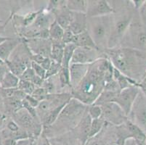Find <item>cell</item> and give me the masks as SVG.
<instances>
[{"label": "cell", "instance_id": "obj_1", "mask_svg": "<svg viewBox=\"0 0 146 145\" xmlns=\"http://www.w3.org/2000/svg\"><path fill=\"white\" fill-rule=\"evenodd\" d=\"M113 67L108 58H103L90 64L88 71L81 83L71 91L72 97L86 105L95 103L105 89L106 75Z\"/></svg>", "mask_w": 146, "mask_h": 145}, {"label": "cell", "instance_id": "obj_2", "mask_svg": "<svg viewBox=\"0 0 146 145\" xmlns=\"http://www.w3.org/2000/svg\"><path fill=\"white\" fill-rule=\"evenodd\" d=\"M113 66L123 75L134 80L143 79L146 73L145 58L143 52L125 47L107 49L104 52Z\"/></svg>", "mask_w": 146, "mask_h": 145}, {"label": "cell", "instance_id": "obj_3", "mask_svg": "<svg viewBox=\"0 0 146 145\" xmlns=\"http://www.w3.org/2000/svg\"><path fill=\"white\" fill-rule=\"evenodd\" d=\"M112 15L87 18V30L100 51L108 49L111 32Z\"/></svg>", "mask_w": 146, "mask_h": 145}, {"label": "cell", "instance_id": "obj_4", "mask_svg": "<svg viewBox=\"0 0 146 145\" xmlns=\"http://www.w3.org/2000/svg\"><path fill=\"white\" fill-rule=\"evenodd\" d=\"M87 106L78 99L71 97L61 110L56 121L48 128H55L59 126L60 128H63L65 131L67 128L74 129L88 110Z\"/></svg>", "mask_w": 146, "mask_h": 145}, {"label": "cell", "instance_id": "obj_5", "mask_svg": "<svg viewBox=\"0 0 146 145\" xmlns=\"http://www.w3.org/2000/svg\"><path fill=\"white\" fill-rule=\"evenodd\" d=\"M134 15L128 7H123L112 14V25L108 49L119 47L122 38L133 21Z\"/></svg>", "mask_w": 146, "mask_h": 145}, {"label": "cell", "instance_id": "obj_6", "mask_svg": "<svg viewBox=\"0 0 146 145\" xmlns=\"http://www.w3.org/2000/svg\"><path fill=\"white\" fill-rule=\"evenodd\" d=\"M119 47L131 48L138 51H146V28L133 21L122 38Z\"/></svg>", "mask_w": 146, "mask_h": 145}, {"label": "cell", "instance_id": "obj_7", "mask_svg": "<svg viewBox=\"0 0 146 145\" xmlns=\"http://www.w3.org/2000/svg\"><path fill=\"white\" fill-rule=\"evenodd\" d=\"M72 96L68 93H60V94H48L47 98L39 102V105L36 107V113L41 123L46 115L53 110L66 105Z\"/></svg>", "mask_w": 146, "mask_h": 145}, {"label": "cell", "instance_id": "obj_8", "mask_svg": "<svg viewBox=\"0 0 146 145\" xmlns=\"http://www.w3.org/2000/svg\"><path fill=\"white\" fill-rule=\"evenodd\" d=\"M13 121L23 130H24L26 133L29 132V136L40 135L43 127L40 120L34 118L24 107L15 112L13 114Z\"/></svg>", "mask_w": 146, "mask_h": 145}, {"label": "cell", "instance_id": "obj_9", "mask_svg": "<svg viewBox=\"0 0 146 145\" xmlns=\"http://www.w3.org/2000/svg\"><path fill=\"white\" fill-rule=\"evenodd\" d=\"M128 120L146 133V95L142 90L134 102Z\"/></svg>", "mask_w": 146, "mask_h": 145}, {"label": "cell", "instance_id": "obj_10", "mask_svg": "<svg viewBox=\"0 0 146 145\" xmlns=\"http://www.w3.org/2000/svg\"><path fill=\"white\" fill-rule=\"evenodd\" d=\"M102 108V116L105 121L113 126H119L123 125L127 120L128 117L124 110L116 102H110L100 105Z\"/></svg>", "mask_w": 146, "mask_h": 145}, {"label": "cell", "instance_id": "obj_11", "mask_svg": "<svg viewBox=\"0 0 146 145\" xmlns=\"http://www.w3.org/2000/svg\"><path fill=\"white\" fill-rule=\"evenodd\" d=\"M140 90V86H131L121 90L118 94L115 102L124 110L127 117L129 115L132 105Z\"/></svg>", "mask_w": 146, "mask_h": 145}, {"label": "cell", "instance_id": "obj_12", "mask_svg": "<svg viewBox=\"0 0 146 145\" xmlns=\"http://www.w3.org/2000/svg\"><path fill=\"white\" fill-rule=\"evenodd\" d=\"M105 54V53L103 54V52L95 49L76 47L73 54L71 64H91L100 58H107V56H103Z\"/></svg>", "mask_w": 146, "mask_h": 145}, {"label": "cell", "instance_id": "obj_13", "mask_svg": "<svg viewBox=\"0 0 146 145\" xmlns=\"http://www.w3.org/2000/svg\"><path fill=\"white\" fill-rule=\"evenodd\" d=\"M25 43L33 54H39L48 58L51 57L52 42L50 38H29L26 39Z\"/></svg>", "mask_w": 146, "mask_h": 145}, {"label": "cell", "instance_id": "obj_14", "mask_svg": "<svg viewBox=\"0 0 146 145\" xmlns=\"http://www.w3.org/2000/svg\"><path fill=\"white\" fill-rule=\"evenodd\" d=\"M109 2L106 0H92L87 1V18H94L112 15L115 13Z\"/></svg>", "mask_w": 146, "mask_h": 145}, {"label": "cell", "instance_id": "obj_15", "mask_svg": "<svg viewBox=\"0 0 146 145\" xmlns=\"http://www.w3.org/2000/svg\"><path fill=\"white\" fill-rule=\"evenodd\" d=\"M92 121V119L89 115L88 110H87V111L86 112V113L84 114L83 118L79 122L77 126L73 129L76 136H77L78 139H80L81 142H82V145L85 144L87 140H88V136L90 132V128H91Z\"/></svg>", "mask_w": 146, "mask_h": 145}, {"label": "cell", "instance_id": "obj_16", "mask_svg": "<svg viewBox=\"0 0 146 145\" xmlns=\"http://www.w3.org/2000/svg\"><path fill=\"white\" fill-rule=\"evenodd\" d=\"M90 64H71L69 67L71 87L72 89L81 83L88 71Z\"/></svg>", "mask_w": 146, "mask_h": 145}, {"label": "cell", "instance_id": "obj_17", "mask_svg": "<svg viewBox=\"0 0 146 145\" xmlns=\"http://www.w3.org/2000/svg\"><path fill=\"white\" fill-rule=\"evenodd\" d=\"M87 15L71 12V23L68 29L74 35H77L87 30Z\"/></svg>", "mask_w": 146, "mask_h": 145}, {"label": "cell", "instance_id": "obj_18", "mask_svg": "<svg viewBox=\"0 0 146 145\" xmlns=\"http://www.w3.org/2000/svg\"><path fill=\"white\" fill-rule=\"evenodd\" d=\"M20 40L17 38H9L5 42L0 44V59L5 62L8 60L10 55L13 52L15 48L20 44Z\"/></svg>", "mask_w": 146, "mask_h": 145}, {"label": "cell", "instance_id": "obj_19", "mask_svg": "<svg viewBox=\"0 0 146 145\" xmlns=\"http://www.w3.org/2000/svg\"><path fill=\"white\" fill-rule=\"evenodd\" d=\"M73 44H74L77 47H85L98 50L93 39L92 38L91 36L90 35L87 30L81 34L75 35Z\"/></svg>", "mask_w": 146, "mask_h": 145}, {"label": "cell", "instance_id": "obj_20", "mask_svg": "<svg viewBox=\"0 0 146 145\" xmlns=\"http://www.w3.org/2000/svg\"><path fill=\"white\" fill-rule=\"evenodd\" d=\"M55 21L65 30L69 28L71 23V11L68 10L66 5L62 7L54 13Z\"/></svg>", "mask_w": 146, "mask_h": 145}, {"label": "cell", "instance_id": "obj_21", "mask_svg": "<svg viewBox=\"0 0 146 145\" xmlns=\"http://www.w3.org/2000/svg\"><path fill=\"white\" fill-rule=\"evenodd\" d=\"M124 126L128 130L130 136L135 139L137 142H146V133L144 132L140 127L137 125L127 120L124 123Z\"/></svg>", "mask_w": 146, "mask_h": 145}, {"label": "cell", "instance_id": "obj_22", "mask_svg": "<svg viewBox=\"0 0 146 145\" xmlns=\"http://www.w3.org/2000/svg\"><path fill=\"white\" fill-rule=\"evenodd\" d=\"M51 50V60L57 63L60 64L62 66V61L63 58V52H64V44L62 42H52Z\"/></svg>", "mask_w": 146, "mask_h": 145}, {"label": "cell", "instance_id": "obj_23", "mask_svg": "<svg viewBox=\"0 0 146 145\" xmlns=\"http://www.w3.org/2000/svg\"><path fill=\"white\" fill-rule=\"evenodd\" d=\"M20 82V78L14 75L13 73L8 70L4 78L0 81V86L2 89H15L18 88Z\"/></svg>", "mask_w": 146, "mask_h": 145}, {"label": "cell", "instance_id": "obj_24", "mask_svg": "<svg viewBox=\"0 0 146 145\" xmlns=\"http://www.w3.org/2000/svg\"><path fill=\"white\" fill-rule=\"evenodd\" d=\"M119 91H113L109 90H103L102 93L100 94L98 99L93 105H103L104 104L110 103V102H115L116 97Z\"/></svg>", "mask_w": 146, "mask_h": 145}, {"label": "cell", "instance_id": "obj_25", "mask_svg": "<svg viewBox=\"0 0 146 145\" xmlns=\"http://www.w3.org/2000/svg\"><path fill=\"white\" fill-rule=\"evenodd\" d=\"M66 7L71 12L87 13V1L84 0H68L66 1Z\"/></svg>", "mask_w": 146, "mask_h": 145}, {"label": "cell", "instance_id": "obj_26", "mask_svg": "<svg viewBox=\"0 0 146 145\" xmlns=\"http://www.w3.org/2000/svg\"><path fill=\"white\" fill-rule=\"evenodd\" d=\"M64 32V29L60 26L56 21H55L49 28L50 39L52 42H62Z\"/></svg>", "mask_w": 146, "mask_h": 145}, {"label": "cell", "instance_id": "obj_27", "mask_svg": "<svg viewBox=\"0 0 146 145\" xmlns=\"http://www.w3.org/2000/svg\"><path fill=\"white\" fill-rule=\"evenodd\" d=\"M76 47L77 46L72 43L65 45L63 61H62V67L69 68L70 65H71V59H72L73 54H74V52Z\"/></svg>", "mask_w": 146, "mask_h": 145}, {"label": "cell", "instance_id": "obj_28", "mask_svg": "<svg viewBox=\"0 0 146 145\" xmlns=\"http://www.w3.org/2000/svg\"><path fill=\"white\" fill-rule=\"evenodd\" d=\"M4 104H5L7 110L13 114L23 107V100H21L16 97L4 99Z\"/></svg>", "mask_w": 146, "mask_h": 145}, {"label": "cell", "instance_id": "obj_29", "mask_svg": "<svg viewBox=\"0 0 146 145\" xmlns=\"http://www.w3.org/2000/svg\"><path fill=\"white\" fill-rule=\"evenodd\" d=\"M106 123V122L101 118H99V119L92 120L91 125V128H90V132L88 136V139L94 138L97 134H99V133L101 131V130L103 129V128L104 127Z\"/></svg>", "mask_w": 146, "mask_h": 145}, {"label": "cell", "instance_id": "obj_30", "mask_svg": "<svg viewBox=\"0 0 146 145\" xmlns=\"http://www.w3.org/2000/svg\"><path fill=\"white\" fill-rule=\"evenodd\" d=\"M58 78L60 81V87L63 88L66 86L71 87V80H70V71L69 68H63L60 69L59 73L58 74Z\"/></svg>", "mask_w": 146, "mask_h": 145}, {"label": "cell", "instance_id": "obj_31", "mask_svg": "<svg viewBox=\"0 0 146 145\" xmlns=\"http://www.w3.org/2000/svg\"><path fill=\"white\" fill-rule=\"evenodd\" d=\"M18 89L25 93L26 95H31L35 90L36 86L31 81H27L20 79Z\"/></svg>", "mask_w": 146, "mask_h": 145}, {"label": "cell", "instance_id": "obj_32", "mask_svg": "<svg viewBox=\"0 0 146 145\" xmlns=\"http://www.w3.org/2000/svg\"><path fill=\"white\" fill-rule=\"evenodd\" d=\"M62 68V66L60 64L57 63V62L52 61L51 66L49 68L48 70L46 71V75H45V80L49 79L52 77L55 76L59 73L60 70Z\"/></svg>", "mask_w": 146, "mask_h": 145}, {"label": "cell", "instance_id": "obj_33", "mask_svg": "<svg viewBox=\"0 0 146 145\" xmlns=\"http://www.w3.org/2000/svg\"><path fill=\"white\" fill-rule=\"evenodd\" d=\"M88 113L92 120L99 119L102 116L101 107L96 105H92L88 108Z\"/></svg>", "mask_w": 146, "mask_h": 145}, {"label": "cell", "instance_id": "obj_34", "mask_svg": "<svg viewBox=\"0 0 146 145\" xmlns=\"http://www.w3.org/2000/svg\"><path fill=\"white\" fill-rule=\"evenodd\" d=\"M48 94V92H47V90L45 89L44 88L36 87L35 90L34 91L33 94H31V96L34 97L35 98V99H36L38 101L41 102V101L46 99Z\"/></svg>", "mask_w": 146, "mask_h": 145}, {"label": "cell", "instance_id": "obj_35", "mask_svg": "<svg viewBox=\"0 0 146 145\" xmlns=\"http://www.w3.org/2000/svg\"><path fill=\"white\" fill-rule=\"evenodd\" d=\"M36 75L35 72L33 70L31 67L27 68L25 70V71L23 73L22 75L20 77V79L23 80V81H31L34 76Z\"/></svg>", "mask_w": 146, "mask_h": 145}, {"label": "cell", "instance_id": "obj_36", "mask_svg": "<svg viewBox=\"0 0 146 145\" xmlns=\"http://www.w3.org/2000/svg\"><path fill=\"white\" fill-rule=\"evenodd\" d=\"M31 68H33V70L35 72V74L38 76H39L40 78H42V79L45 80V75H46V70L40 66L39 64L36 63V62H32L31 63Z\"/></svg>", "mask_w": 146, "mask_h": 145}, {"label": "cell", "instance_id": "obj_37", "mask_svg": "<svg viewBox=\"0 0 146 145\" xmlns=\"http://www.w3.org/2000/svg\"><path fill=\"white\" fill-rule=\"evenodd\" d=\"M75 35L73 34L72 32L69 29L65 30L64 34H63V38H62V42H63L64 44H73L74 42V38Z\"/></svg>", "mask_w": 146, "mask_h": 145}, {"label": "cell", "instance_id": "obj_38", "mask_svg": "<svg viewBox=\"0 0 146 145\" xmlns=\"http://www.w3.org/2000/svg\"><path fill=\"white\" fill-rule=\"evenodd\" d=\"M7 129L8 130V131H11V132H18V131L22 130L21 128L14 121H9L7 123Z\"/></svg>", "mask_w": 146, "mask_h": 145}, {"label": "cell", "instance_id": "obj_39", "mask_svg": "<svg viewBox=\"0 0 146 145\" xmlns=\"http://www.w3.org/2000/svg\"><path fill=\"white\" fill-rule=\"evenodd\" d=\"M25 99H26V101L30 104L31 106H32L33 107H34V108L36 109L38 107V105H39V102H40L39 101L37 100L36 99H35L34 97H32L31 95H26Z\"/></svg>", "mask_w": 146, "mask_h": 145}, {"label": "cell", "instance_id": "obj_40", "mask_svg": "<svg viewBox=\"0 0 146 145\" xmlns=\"http://www.w3.org/2000/svg\"><path fill=\"white\" fill-rule=\"evenodd\" d=\"M36 145H52L51 143L49 142L47 136L42 135L38 136V139H37V144Z\"/></svg>", "mask_w": 146, "mask_h": 145}, {"label": "cell", "instance_id": "obj_41", "mask_svg": "<svg viewBox=\"0 0 146 145\" xmlns=\"http://www.w3.org/2000/svg\"><path fill=\"white\" fill-rule=\"evenodd\" d=\"M131 2H132V5H133L135 10H138L141 9L142 7L144 5L145 0H132V1H131Z\"/></svg>", "mask_w": 146, "mask_h": 145}, {"label": "cell", "instance_id": "obj_42", "mask_svg": "<svg viewBox=\"0 0 146 145\" xmlns=\"http://www.w3.org/2000/svg\"><path fill=\"white\" fill-rule=\"evenodd\" d=\"M9 69L7 66V65H3V66H0V81H2V78H4L5 74L7 73V72L8 71Z\"/></svg>", "mask_w": 146, "mask_h": 145}, {"label": "cell", "instance_id": "obj_43", "mask_svg": "<svg viewBox=\"0 0 146 145\" xmlns=\"http://www.w3.org/2000/svg\"><path fill=\"white\" fill-rule=\"evenodd\" d=\"M5 121V116L2 113H0V126L3 124Z\"/></svg>", "mask_w": 146, "mask_h": 145}, {"label": "cell", "instance_id": "obj_44", "mask_svg": "<svg viewBox=\"0 0 146 145\" xmlns=\"http://www.w3.org/2000/svg\"><path fill=\"white\" fill-rule=\"evenodd\" d=\"M9 38H5V37L0 36V44L3 43V42H5V41H7V39H9Z\"/></svg>", "mask_w": 146, "mask_h": 145}, {"label": "cell", "instance_id": "obj_45", "mask_svg": "<svg viewBox=\"0 0 146 145\" xmlns=\"http://www.w3.org/2000/svg\"><path fill=\"white\" fill-rule=\"evenodd\" d=\"M137 145H146V142H137Z\"/></svg>", "mask_w": 146, "mask_h": 145}, {"label": "cell", "instance_id": "obj_46", "mask_svg": "<svg viewBox=\"0 0 146 145\" xmlns=\"http://www.w3.org/2000/svg\"><path fill=\"white\" fill-rule=\"evenodd\" d=\"M5 62L4 60H2V59H0V66H3V65H5Z\"/></svg>", "mask_w": 146, "mask_h": 145}, {"label": "cell", "instance_id": "obj_47", "mask_svg": "<svg viewBox=\"0 0 146 145\" xmlns=\"http://www.w3.org/2000/svg\"></svg>", "mask_w": 146, "mask_h": 145}]
</instances>
